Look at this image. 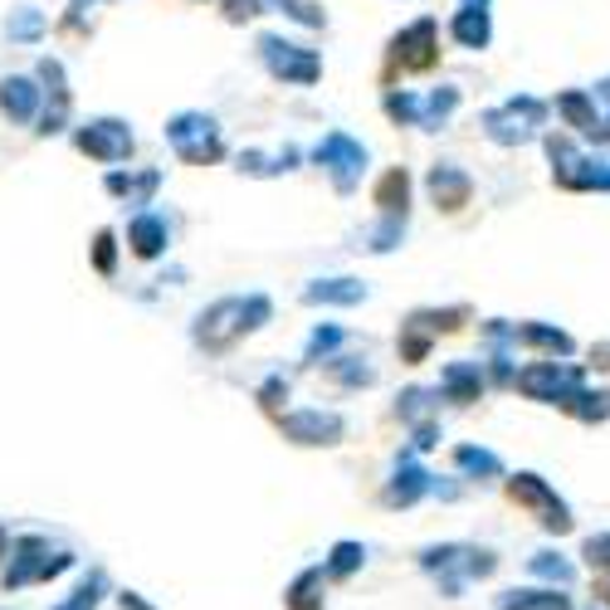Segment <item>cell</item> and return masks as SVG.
<instances>
[{
  "label": "cell",
  "mask_w": 610,
  "mask_h": 610,
  "mask_svg": "<svg viewBox=\"0 0 610 610\" xmlns=\"http://www.w3.org/2000/svg\"><path fill=\"white\" fill-rule=\"evenodd\" d=\"M279 431L293 445H337L347 435V421L337 411H288L279 415Z\"/></svg>",
  "instance_id": "4fadbf2b"
},
{
  "label": "cell",
  "mask_w": 610,
  "mask_h": 610,
  "mask_svg": "<svg viewBox=\"0 0 610 610\" xmlns=\"http://www.w3.org/2000/svg\"><path fill=\"white\" fill-rule=\"evenodd\" d=\"M562 411H567V415H576V421H586V425H596V421H606V415H610V395H601V391H576L571 395V401L567 405H562Z\"/></svg>",
  "instance_id": "4dcf8cb0"
},
{
  "label": "cell",
  "mask_w": 610,
  "mask_h": 610,
  "mask_svg": "<svg viewBox=\"0 0 610 610\" xmlns=\"http://www.w3.org/2000/svg\"><path fill=\"white\" fill-rule=\"evenodd\" d=\"M361 298H367V284H361V279H318V284L303 288V303H337V308H352Z\"/></svg>",
  "instance_id": "603a6c76"
},
{
  "label": "cell",
  "mask_w": 610,
  "mask_h": 610,
  "mask_svg": "<svg viewBox=\"0 0 610 610\" xmlns=\"http://www.w3.org/2000/svg\"><path fill=\"white\" fill-rule=\"evenodd\" d=\"M527 401H552V405H567L576 391H581V367L571 361H533V367L518 371L513 381Z\"/></svg>",
  "instance_id": "9c48e42d"
},
{
  "label": "cell",
  "mask_w": 610,
  "mask_h": 610,
  "mask_svg": "<svg viewBox=\"0 0 610 610\" xmlns=\"http://www.w3.org/2000/svg\"><path fill=\"white\" fill-rule=\"evenodd\" d=\"M513 342L537 347V352H547L552 361L571 352V337L562 333V327H547V323H518V327H513Z\"/></svg>",
  "instance_id": "7402d4cb"
},
{
  "label": "cell",
  "mask_w": 610,
  "mask_h": 610,
  "mask_svg": "<svg viewBox=\"0 0 610 610\" xmlns=\"http://www.w3.org/2000/svg\"><path fill=\"white\" fill-rule=\"evenodd\" d=\"M439 395L455 405H469L483 395V367L479 361H449L445 371H439Z\"/></svg>",
  "instance_id": "ac0fdd59"
},
{
  "label": "cell",
  "mask_w": 610,
  "mask_h": 610,
  "mask_svg": "<svg viewBox=\"0 0 610 610\" xmlns=\"http://www.w3.org/2000/svg\"><path fill=\"white\" fill-rule=\"evenodd\" d=\"M386 112H391V122H411V128H421L425 104H421V98H411V94H391L386 98Z\"/></svg>",
  "instance_id": "74e56055"
},
{
  "label": "cell",
  "mask_w": 610,
  "mask_h": 610,
  "mask_svg": "<svg viewBox=\"0 0 610 610\" xmlns=\"http://www.w3.org/2000/svg\"><path fill=\"white\" fill-rule=\"evenodd\" d=\"M88 6V0H74V20H78V10H84Z\"/></svg>",
  "instance_id": "681fc988"
},
{
  "label": "cell",
  "mask_w": 610,
  "mask_h": 610,
  "mask_svg": "<svg viewBox=\"0 0 610 610\" xmlns=\"http://www.w3.org/2000/svg\"><path fill=\"white\" fill-rule=\"evenodd\" d=\"M264 6H269V0H225V20H235V25H240V20L264 15Z\"/></svg>",
  "instance_id": "b9f144b4"
},
{
  "label": "cell",
  "mask_w": 610,
  "mask_h": 610,
  "mask_svg": "<svg viewBox=\"0 0 610 610\" xmlns=\"http://www.w3.org/2000/svg\"><path fill=\"white\" fill-rule=\"evenodd\" d=\"M118 601H122V610H152V606H146V601H142V596H138V591H122V596H118Z\"/></svg>",
  "instance_id": "f6af8a7d"
},
{
  "label": "cell",
  "mask_w": 610,
  "mask_h": 610,
  "mask_svg": "<svg viewBox=\"0 0 610 610\" xmlns=\"http://www.w3.org/2000/svg\"><path fill=\"white\" fill-rule=\"evenodd\" d=\"M542 118H547V104L542 98H508L503 108H489L483 112V132H489V142L499 146H518V142H533Z\"/></svg>",
  "instance_id": "5b68a950"
},
{
  "label": "cell",
  "mask_w": 610,
  "mask_h": 610,
  "mask_svg": "<svg viewBox=\"0 0 610 610\" xmlns=\"http://www.w3.org/2000/svg\"><path fill=\"white\" fill-rule=\"evenodd\" d=\"M425 186H431V200L439 210H465L469 206V196H473V181H469V172H459L455 162H435L431 166V176H425Z\"/></svg>",
  "instance_id": "5bb4252c"
},
{
  "label": "cell",
  "mask_w": 610,
  "mask_h": 610,
  "mask_svg": "<svg viewBox=\"0 0 610 610\" xmlns=\"http://www.w3.org/2000/svg\"><path fill=\"white\" fill-rule=\"evenodd\" d=\"M401 235H405V220H386L377 235H371V250H377V254L395 250V244H401Z\"/></svg>",
  "instance_id": "60d3db41"
},
{
  "label": "cell",
  "mask_w": 610,
  "mask_h": 610,
  "mask_svg": "<svg viewBox=\"0 0 610 610\" xmlns=\"http://www.w3.org/2000/svg\"><path fill=\"white\" fill-rule=\"evenodd\" d=\"M74 146L84 156H94V162H128V152H132V128L128 122H118V118H94V122H84V128L74 132Z\"/></svg>",
  "instance_id": "7c38bea8"
},
{
  "label": "cell",
  "mask_w": 610,
  "mask_h": 610,
  "mask_svg": "<svg viewBox=\"0 0 610 610\" xmlns=\"http://www.w3.org/2000/svg\"><path fill=\"white\" fill-rule=\"evenodd\" d=\"M439 64V25L431 15L415 20V25H405L401 35L391 40V69L401 74H425Z\"/></svg>",
  "instance_id": "30bf717a"
},
{
  "label": "cell",
  "mask_w": 610,
  "mask_h": 610,
  "mask_svg": "<svg viewBox=\"0 0 610 610\" xmlns=\"http://www.w3.org/2000/svg\"><path fill=\"white\" fill-rule=\"evenodd\" d=\"M40 30H44V15H40V10H30V6H20L15 15L6 20V35H10V40H20V44L40 40Z\"/></svg>",
  "instance_id": "d590c367"
},
{
  "label": "cell",
  "mask_w": 610,
  "mask_h": 610,
  "mask_svg": "<svg viewBox=\"0 0 610 610\" xmlns=\"http://www.w3.org/2000/svg\"><path fill=\"white\" fill-rule=\"evenodd\" d=\"M361 562H367V547H361V542H337L333 557L323 562V571L333 576V581H347V576H352Z\"/></svg>",
  "instance_id": "f546056e"
},
{
  "label": "cell",
  "mask_w": 610,
  "mask_h": 610,
  "mask_svg": "<svg viewBox=\"0 0 610 610\" xmlns=\"http://www.w3.org/2000/svg\"><path fill=\"white\" fill-rule=\"evenodd\" d=\"M156 186H162V172H108V190L112 196H122L128 206H146V200L156 196Z\"/></svg>",
  "instance_id": "d4e9b609"
},
{
  "label": "cell",
  "mask_w": 610,
  "mask_h": 610,
  "mask_svg": "<svg viewBox=\"0 0 610 610\" xmlns=\"http://www.w3.org/2000/svg\"><path fill=\"white\" fill-rule=\"evenodd\" d=\"M431 489H435L431 473L415 465V459H401V469L391 473V483H386V493H381V503H386V508H411V503H421Z\"/></svg>",
  "instance_id": "e0dca14e"
},
{
  "label": "cell",
  "mask_w": 610,
  "mask_h": 610,
  "mask_svg": "<svg viewBox=\"0 0 610 610\" xmlns=\"http://www.w3.org/2000/svg\"><path fill=\"white\" fill-rule=\"evenodd\" d=\"M74 567V552H50L44 537H20L10 542V567H6V591H20V586L35 581H54L59 571Z\"/></svg>",
  "instance_id": "277c9868"
},
{
  "label": "cell",
  "mask_w": 610,
  "mask_h": 610,
  "mask_svg": "<svg viewBox=\"0 0 610 610\" xmlns=\"http://www.w3.org/2000/svg\"><path fill=\"white\" fill-rule=\"evenodd\" d=\"M527 567H533V576H542V581H557L562 586V591H567V586H571V562L567 557H557V552H537V557L533 562H527Z\"/></svg>",
  "instance_id": "d6a6232c"
},
{
  "label": "cell",
  "mask_w": 610,
  "mask_h": 610,
  "mask_svg": "<svg viewBox=\"0 0 610 610\" xmlns=\"http://www.w3.org/2000/svg\"><path fill=\"white\" fill-rule=\"evenodd\" d=\"M596 142H610V118H601V128H596Z\"/></svg>",
  "instance_id": "bcb514c9"
},
{
  "label": "cell",
  "mask_w": 610,
  "mask_h": 610,
  "mask_svg": "<svg viewBox=\"0 0 610 610\" xmlns=\"http://www.w3.org/2000/svg\"><path fill=\"white\" fill-rule=\"evenodd\" d=\"M425 411H431V391H405L401 395V415H405V421H421Z\"/></svg>",
  "instance_id": "ee69618b"
},
{
  "label": "cell",
  "mask_w": 610,
  "mask_h": 610,
  "mask_svg": "<svg viewBox=\"0 0 610 610\" xmlns=\"http://www.w3.org/2000/svg\"><path fill=\"white\" fill-rule=\"evenodd\" d=\"M112 264H118V240H112V230H98V240H94V269H98V274H112Z\"/></svg>",
  "instance_id": "f35d334b"
},
{
  "label": "cell",
  "mask_w": 610,
  "mask_h": 610,
  "mask_svg": "<svg viewBox=\"0 0 610 610\" xmlns=\"http://www.w3.org/2000/svg\"><path fill=\"white\" fill-rule=\"evenodd\" d=\"M313 162L333 172L337 190H352L357 176L367 172V146H361L357 138H347V132H327V138L313 146Z\"/></svg>",
  "instance_id": "8fae6325"
},
{
  "label": "cell",
  "mask_w": 610,
  "mask_h": 610,
  "mask_svg": "<svg viewBox=\"0 0 610 610\" xmlns=\"http://www.w3.org/2000/svg\"><path fill=\"white\" fill-rule=\"evenodd\" d=\"M166 240H172V230H166V220L152 216V210H142V216L128 225V244L138 259H156L166 250Z\"/></svg>",
  "instance_id": "d6986e66"
},
{
  "label": "cell",
  "mask_w": 610,
  "mask_h": 610,
  "mask_svg": "<svg viewBox=\"0 0 610 610\" xmlns=\"http://www.w3.org/2000/svg\"><path fill=\"white\" fill-rule=\"evenodd\" d=\"M269 313H274V303H269L264 293H250V298H220L200 313L190 333H196V347H206V352H230L244 333H254V327L269 323Z\"/></svg>",
  "instance_id": "6da1fadb"
},
{
  "label": "cell",
  "mask_w": 610,
  "mask_h": 610,
  "mask_svg": "<svg viewBox=\"0 0 610 610\" xmlns=\"http://www.w3.org/2000/svg\"><path fill=\"white\" fill-rule=\"evenodd\" d=\"M581 557H586V562H591V567H596V571H610V533H596V537H586Z\"/></svg>",
  "instance_id": "ab89813d"
},
{
  "label": "cell",
  "mask_w": 610,
  "mask_h": 610,
  "mask_svg": "<svg viewBox=\"0 0 610 610\" xmlns=\"http://www.w3.org/2000/svg\"><path fill=\"white\" fill-rule=\"evenodd\" d=\"M6 552H10V533H6V527H0V557H6Z\"/></svg>",
  "instance_id": "7dc6e473"
},
{
  "label": "cell",
  "mask_w": 610,
  "mask_h": 610,
  "mask_svg": "<svg viewBox=\"0 0 610 610\" xmlns=\"http://www.w3.org/2000/svg\"><path fill=\"white\" fill-rule=\"evenodd\" d=\"M499 610H571L567 591H503Z\"/></svg>",
  "instance_id": "83f0119b"
},
{
  "label": "cell",
  "mask_w": 610,
  "mask_h": 610,
  "mask_svg": "<svg viewBox=\"0 0 610 610\" xmlns=\"http://www.w3.org/2000/svg\"><path fill=\"white\" fill-rule=\"evenodd\" d=\"M40 78L50 84V98H44V112H40V132H64V122H69V88H64V64L59 59H40Z\"/></svg>",
  "instance_id": "9a60e30c"
},
{
  "label": "cell",
  "mask_w": 610,
  "mask_h": 610,
  "mask_svg": "<svg viewBox=\"0 0 610 610\" xmlns=\"http://www.w3.org/2000/svg\"><path fill=\"white\" fill-rule=\"evenodd\" d=\"M327 371H333L342 386H371V367L367 357H333L327 361Z\"/></svg>",
  "instance_id": "e575fe53"
},
{
  "label": "cell",
  "mask_w": 610,
  "mask_h": 610,
  "mask_svg": "<svg viewBox=\"0 0 610 610\" xmlns=\"http://www.w3.org/2000/svg\"><path fill=\"white\" fill-rule=\"evenodd\" d=\"M40 104H44V88H35V78H25V74L0 78V112L10 122H35Z\"/></svg>",
  "instance_id": "2e32d148"
},
{
  "label": "cell",
  "mask_w": 610,
  "mask_h": 610,
  "mask_svg": "<svg viewBox=\"0 0 610 610\" xmlns=\"http://www.w3.org/2000/svg\"><path fill=\"white\" fill-rule=\"evenodd\" d=\"M98 601H104V571H88L84 581H78V591L69 596V601H59L54 610H98Z\"/></svg>",
  "instance_id": "836d02e7"
},
{
  "label": "cell",
  "mask_w": 610,
  "mask_h": 610,
  "mask_svg": "<svg viewBox=\"0 0 610 610\" xmlns=\"http://www.w3.org/2000/svg\"><path fill=\"white\" fill-rule=\"evenodd\" d=\"M421 567L439 581L445 596H459L465 581H479V576H493L499 571V557L483 547H459V542H445V547H425L421 552Z\"/></svg>",
  "instance_id": "7a4b0ae2"
},
{
  "label": "cell",
  "mask_w": 610,
  "mask_h": 610,
  "mask_svg": "<svg viewBox=\"0 0 610 610\" xmlns=\"http://www.w3.org/2000/svg\"><path fill=\"white\" fill-rule=\"evenodd\" d=\"M465 6H483V10H489V0H465Z\"/></svg>",
  "instance_id": "f907efd6"
},
{
  "label": "cell",
  "mask_w": 610,
  "mask_h": 610,
  "mask_svg": "<svg viewBox=\"0 0 610 610\" xmlns=\"http://www.w3.org/2000/svg\"><path fill=\"white\" fill-rule=\"evenodd\" d=\"M459 108V88H435L431 98H425V118H421V128H445L449 122V112Z\"/></svg>",
  "instance_id": "1f68e13d"
},
{
  "label": "cell",
  "mask_w": 610,
  "mask_h": 610,
  "mask_svg": "<svg viewBox=\"0 0 610 610\" xmlns=\"http://www.w3.org/2000/svg\"><path fill=\"white\" fill-rule=\"evenodd\" d=\"M508 499L518 508H527V513H537V523L547 527V533H567L571 527V508L557 499V489H552L542 473H513V479H508Z\"/></svg>",
  "instance_id": "8992f818"
},
{
  "label": "cell",
  "mask_w": 610,
  "mask_h": 610,
  "mask_svg": "<svg viewBox=\"0 0 610 610\" xmlns=\"http://www.w3.org/2000/svg\"><path fill=\"white\" fill-rule=\"evenodd\" d=\"M259 401H264V411H279V401H288V381L284 377H269L264 386H259Z\"/></svg>",
  "instance_id": "7bdbcfd3"
},
{
  "label": "cell",
  "mask_w": 610,
  "mask_h": 610,
  "mask_svg": "<svg viewBox=\"0 0 610 610\" xmlns=\"http://www.w3.org/2000/svg\"><path fill=\"white\" fill-rule=\"evenodd\" d=\"M166 142L186 166H210L225 156V138H220V122L210 112H176L166 122Z\"/></svg>",
  "instance_id": "3957f363"
},
{
  "label": "cell",
  "mask_w": 610,
  "mask_h": 610,
  "mask_svg": "<svg viewBox=\"0 0 610 610\" xmlns=\"http://www.w3.org/2000/svg\"><path fill=\"white\" fill-rule=\"evenodd\" d=\"M323 567H308L293 576V586L284 591V606L288 610H323Z\"/></svg>",
  "instance_id": "484cf974"
},
{
  "label": "cell",
  "mask_w": 610,
  "mask_h": 610,
  "mask_svg": "<svg viewBox=\"0 0 610 610\" xmlns=\"http://www.w3.org/2000/svg\"><path fill=\"white\" fill-rule=\"evenodd\" d=\"M259 54H264L269 74L284 78V84L308 88V84H318V78H323V59H318V50H308V44H293L284 35H264V40H259Z\"/></svg>",
  "instance_id": "ba28073f"
},
{
  "label": "cell",
  "mask_w": 610,
  "mask_h": 610,
  "mask_svg": "<svg viewBox=\"0 0 610 610\" xmlns=\"http://www.w3.org/2000/svg\"><path fill=\"white\" fill-rule=\"evenodd\" d=\"M455 465L465 473H473V479H503V459L493 455V449H479V445H459Z\"/></svg>",
  "instance_id": "f1b7e54d"
},
{
  "label": "cell",
  "mask_w": 610,
  "mask_h": 610,
  "mask_svg": "<svg viewBox=\"0 0 610 610\" xmlns=\"http://www.w3.org/2000/svg\"><path fill=\"white\" fill-rule=\"evenodd\" d=\"M298 166V146H279V152H240V172L250 176H279Z\"/></svg>",
  "instance_id": "4316f807"
},
{
  "label": "cell",
  "mask_w": 610,
  "mask_h": 610,
  "mask_svg": "<svg viewBox=\"0 0 610 610\" xmlns=\"http://www.w3.org/2000/svg\"><path fill=\"white\" fill-rule=\"evenodd\" d=\"M377 206L386 220H405V206H411V176H405V166H391L377 181Z\"/></svg>",
  "instance_id": "44dd1931"
},
{
  "label": "cell",
  "mask_w": 610,
  "mask_h": 610,
  "mask_svg": "<svg viewBox=\"0 0 610 610\" xmlns=\"http://www.w3.org/2000/svg\"><path fill=\"white\" fill-rule=\"evenodd\" d=\"M596 596H601V606L610 610V586H601V591H596Z\"/></svg>",
  "instance_id": "c3c4849f"
},
{
  "label": "cell",
  "mask_w": 610,
  "mask_h": 610,
  "mask_svg": "<svg viewBox=\"0 0 610 610\" xmlns=\"http://www.w3.org/2000/svg\"><path fill=\"white\" fill-rule=\"evenodd\" d=\"M342 347V327H318V333L308 337V361H333V352Z\"/></svg>",
  "instance_id": "8d00e7d4"
},
{
  "label": "cell",
  "mask_w": 610,
  "mask_h": 610,
  "mask_svg": "<svg viewBox=\"0 0 610 610\" xmlns=\"http://www.w3.org/2000/svg\"><path fill=\"white\" fill-rule=\"evenodd\" d=\"M547 156L562 190H610V162L581 156L567 138H547Z\"/></svg>",
  "instance_id": "52a82bcc"
},
{
  "label": "cell",
  "mask_w": 610,
  "mask_h": 610,
  "mask_svg": "<svg viewBox=\"0 0 610 610\" xmlns=\"http://www.w3.org/2000/svg\"><path fill=\"white\" fill-rule=\"evenodd\" d=\"M557 112H562V122H567V128L586 132V138H596V128H601V118H596V98L581 94V88H567V94L557 98Z\"/></svg>",
  "instance_id": "cb8c5ba5"
},
{
  "label": "cell",
  "mask_w": 610,
  "mask_h": 610,
  "mask_svg": "<svg viewBox=\"0 0 610 610\" xmlns=\"http://www.w3.org/2000/svg\"><path fill=\"white\" fill-rule=\"evenodd\" d=\"M449 35H455L465 50H483V44L493 40V20L483 6H465L455 20H449Z\"/></svg>",
  "instance_id": "ffe728a7"
}]
</instances>
